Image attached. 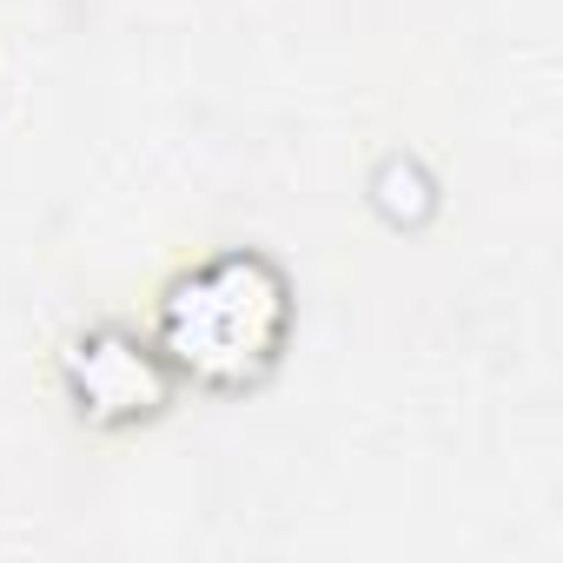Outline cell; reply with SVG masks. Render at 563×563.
Listing matches in <instances>:
<instances>
[{"mask_svg":"<svg viewBox=\"0 0 563 563\" xmlns=\"http://www.w3.org/2000/svg\"><path fill=\"white\" fill-rule=\"evenodd\" d=\"M60 385L87 431H133L173 405L179 372L133 325H87L60 345Z\"/></svg>","mask_w":563,"mask_h":563,"instance_id":"7a4b0ae2","label":"cell"},{"mask_svg":"<svg viewBox=\"0 0 563 563\" xmlns=\"http://www.w3.org/2000/svg\"><path fill=\"white\" fill-rule=\"evenodd\" d=\"M372 206H378L391 225L418 232V225L438 212V186H431V173H424L411 153H391V159L372 173Z\"/></svg>","mask_w":563,"mask_h":563,"instance_id":"3957f363","label":"cell"},{"mask_svg":"<svg viewBox=\"0 0 563 563\" xmlns=\"http://www.w3.org/2000/svg\"><path fill=\"white\" fill-rule=\"evenodd\" d=\"M286 332H292L286 272L252 245H232L166 286L153 345L166 352V365L179 378H192L206 391H245L278 365Z\"/></svg>","mask_w":563,"mask_h":563,"instance_id":"6da1fadb","label":"cell"}]
</instances>
